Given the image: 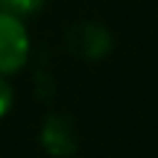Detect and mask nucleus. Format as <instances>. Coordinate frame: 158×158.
Instances as JSON below:
<instances>
[{"label": "nucleus", "instance_id": "1", "mask_svg": "<svg viewBox=\"0 0 158 158\" xmlns=\"http://www.w3.org/2000/svg\"><path fill=\"white\" fill-rule=\"evenodd\" d=\"M29 53H32V41L27 32V21L9 12H0V73H18L27 64Z\"/></svg>", "mask_w": 158, "mask_h": 158}, {"label": "nucleus", "instance_id": "2", "mask_svg": "<svg viewBox=\"0 0 158 158\" xmlns=\"http://www.w3.org/2000/svg\"><path fill=\"white\" fill-rule=\"evenodd\" d=\"M38 143L47 155L56 158H70L79 149V135H76V123L68 114H50L41 123L38 132Z\"/></svg>", "mask_w": 158, "mask_h": 158}, {"label": "nucleus", "instance_id": "3", "mask_svg": "<svg viewBox=\"0 0 158 158\" xmlns=\"http://www.w3.org/2000/svg\"><path fill=\"white\" fill-rule=\"evenodd\" d=\"M70 44H73V50L82 59L97 62V59L111 53V32L106 27H100V23L88 21V23H79L73 32H70Z\"/></svg>", "mask_w": 158, "mask_h": 158}, {"label": "nucleus", "instance_id": "4", "mask_svg": "<svg viewBox=\"0 0 158 158\" xmlns=\"http://www.w3.org/2000/svg\"><path fill=\"white\" fill-rule=\"evenodd\" d=\"M44 6H47V0H0V12L18 15V18H23V21L38 15Z\"/></svg>", "mask_w": 158, "mask_h": 158}, {"label": "nucleus", "instance_id": "5", "mask_svg": "<svg viewBox=\"0 0 158 158\" xmlns=\"http://www.w3.org/2000/svg\"><path fill=\"white\" fill-rule=\"evenodd\" d=\"M12 106H15V88H12L9 76L0 73V117H6L12 111Z\"/></svg>", "mask_w": 158, "mask_h": 158}]
</instances>
